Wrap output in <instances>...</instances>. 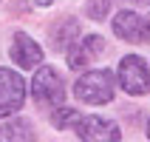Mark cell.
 <instances>
[{"label":"cell","instance_id":"cell-1","mask_svg":"<svg viewBox=\"0 0 150 142\" xmlns=\"http://www.w3.org/2000/svg\"><path fill=\"white\" fill-rule=\"evenodd\" d=\"M113 74L108 68H99V71H85L79 80L74 83V94L88 105H102V102L113 100Z\"/></svg>","mask_w":150,"mask_h":142},{"label":"cell","instance_id":"cell-2","mask_svg":"<svg viewBox=\"0 0 150 142\" xmlns=\"http://www.w3.org/2000/svg\"><path fill=\"white\" fill-rule=\"evenodd\" d=\"M31 97L40 108H51V105H62L65 100V88H62V77L51 66H40L31 80Z\"/></svg>","mask_w":150,"mask_h":142},{"label":"cell","instance_id":"cell-3","mask_svg":"<svg viewBox=\"0 0 150 142\" xmlns=\"http://www.w3.org/2000/svg\"><path fill=\"white\" fill-rule=\"evenodd\" d=\"M119 83L127 94L133 97H142L150 91V68L144 66L142 57L136 54H127V57L119 60Z\"/></svg>","mask_w":150,"mask_h":142},{"label":"cell","instance_id":"cell-4","mask_svg":"<svg viewBox=\"0 0 150 142\" xmlns=\"http://www.w3.org/2000/svg\"><path fill=\"white\" fill-rule=\"evenodd\" d=\"M25 100V83L11 68H0V119L11 117L23 108Z\"/></svg>","mask_w":150,"mask_h":142},{"label":"cell","instance_id":"cell-5","mask_svg":"<svg viewBox=\"0 0 150 142\" xmlns=\"http://www.w3.org/2000/svg\"><path fill=\"white\" fill-rule=\"evenodd\" d=\"M76 136L79 142H122V131L113 119H105V117H82L76 122Z\"/></svg>","mask_w":150,"mask_h":142},{"label":"cell","instance_id":"cell-6","mask_svg":"<svg viewBox=\"0 0 150 142\" xmlns=\"http://www.w3.org/2000/svg\"><path fill=\"white\" fill-rule=\"evenodd\" d=\"M11 60H14L20 68H34L42 63V49L28 37V34L17 31L11 37Z\"/></svg>","mask_w":150,"mask_h":142},{"label":"cell","instance_id":"cell-7","mask_svg":"<svg viewBox=\"0 0 150 142\" xmlns=\"http://www.w3.org/2000/svg\"><path fill=\"white\" fill-rule=\"evenodd\" d=\"M102 49H105V43H102L99 34H88V37H82V40H76L71 46V51H68V66L71 68L88 66V63L96 60V54H102Z\"/></svg>","mask_w":150,"mask_h":142},{"label":"cell","instance_id":"cell-8","mask_svg":"<svg viewBox=\"0 0 150 142\" xmlns=\"http://www.w3.org/2000/svg\"><path fill=\"white\" fill-rule=\"evenodd\" d=\"M113 34L122 37L125 43H144V20L136 11H119L113 17Z\"/></svg>","mask_w":150,"mask_h":142},{"label":"cell","instance_id":"cell-9","mask_svg":"<svg viewBox=\"0 0 150 142\" xmlns=\"http://www.w3.org/2000/svg\"><path fill=\"white\" fill-rule=\"evenodd\" d=\"M79 34H82V29H79V20L76 17H65V20H59L57 26H54V31H51V37H54V51H71V46H74L76 40H79Z\"/></svg>","mask_w":150,"mask_h":142},{"label":"cell","instance_id":"cell-10","mask_svg":"<svg viewBox=\"0 0 150 142\" xmlns=\"http://www.w3.org/2000/svg\"><path fill=\"white\" fill-rule=\"evenodd\" d=\"M0 142H34V125L23 117L8 119L0 125Z\"/></svg>","mask_w":150,"mask_h":142},{"label":"cell","instance_id":"cell-11","mask_svg":"<svg viewBox=\"0 0 150 142\" xmlns=\"http://www.w3.org/2000/svg\"><path fill=\"white\" fill-rule=\"evenodd\" d=\"M79 119H82V117H79V111H76V108H62V105H59V108L51 114V122L57 125V131L68 128L71 122H79Z\"/></svg>","mask_w":150,"mask_h":142},{"label":"cell","instance_id":"cell-12","mask_svg":"<svg viewBox=\"0 0 150 142\" xmlns=\"http://www.w3.org/2000/svg\"><path fill=\"white\" fill-rule=\"evenodd\" d=\"M108 9H110V0H91L88 3V17L91 20H102L108 14Z\"/></svg>","mask_w":150,"mask_h":142},{"label":"cell","instance_id":"cell-13","mask_svg":"<svg viewBox=\"0 0 150 142\" xmlns=\"http://www.w3.org/2000/svg\"><path fill=\"white\" fill-rule=\"evenodd\" d=\"M144 43H150V14H147V20H144Z\"/></svg>","mask_w":150,"mask_h":142},{"label":"cell","instance_id":"cell-14","mask_svg":"<svg viewBox=\"0 0 150 142\" xmlns=\"http://www.w3.org/2000/svg\"><path fill=\"white\" fill-rule=\"evenodd\" d=\"M34 3H37V6H51L54 0H34Z\"/></svg>","mask_w":150,"mask_h":142},{"label":"cell","instance_id":"cell-15","mask_svg":"<svg viewBox=\"0 0 150 142\" xmlns=\"http://www.w3.org/2000/svg\"><path fill=\"white\" fill-rule=\"evenodd\" d=\"M147 139H150V119H147Z\"/></svg>","mask_w":150,"mask_h":142},{"label":"cell","instance_id":"cell-16","mask_svg":"<svg viewBox=\"0 0 150 142\" xmlns=\"http://www.w3.org/2000/svg\"><path fill=\"white\" fill-rule=\"evenodd\" d=\"M133 3H150V0H133Z\"/></svg>","mask_w":150,"mask_h":142}]
</instances>
